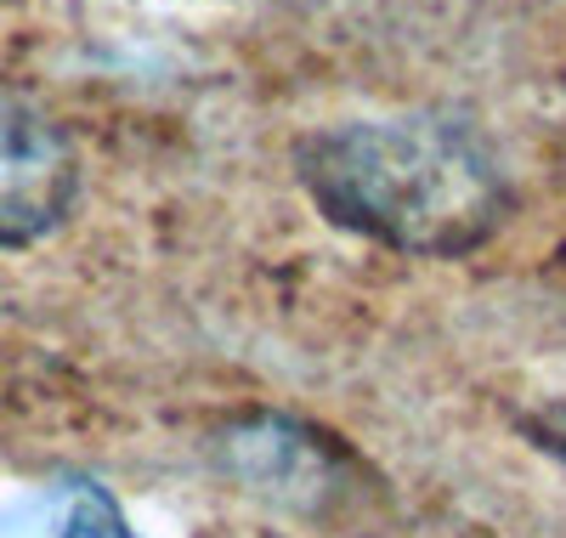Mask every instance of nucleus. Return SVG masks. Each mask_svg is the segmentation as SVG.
<instances>
[{"instance_id": "3", "label": "nucleus", "mask_w": 566, "mask_h": 538, "mask_svg": "<svg viewBox=\"0 0 566 538\" xmlns=\"http://www.w3.org/2000/svg\"><path fill=\"white\" fill-rule=\"evenodd\" d=\"M221 459L244 487H255V494L290 505V510H323L352 465L335 448V436H323L301 420H283V414L239 420L221 443Z\"/></svg>"}, {"instance_id": "5", "label": "nucleus", "mask_w": 566, "mask_h": 538, "mask_svg": "<svg viewBox=\"0 0 566 538\" xmlns=\"http://www.w3.org/2000/svg\"><path fill=\"white\" fill-rule=\"evenodd\" d=\"M515 425H522V436H527L538 454H549V459L566 465V397H549V403L527 408Z\"/></svg>"}, {"instance_id": "4", "label": "nucleus", "mask_w": 566, "mask_h": 538, "mask_svg": "<svg viewBox=\"0 0 566 538\" xmlns=\"http://www.w3.org/2000/svg\"><path fill=\"white\" fill-rule=\"evenodd\" d=\"M0 538H142L119 499L91 476H63L12 516V527Z\"/></svg>"}, {"instance_id": "1", "label": "nucleus", "mask_w": 566, "mask_h": 538, "mask_svg": "<svg viewBox=\"0 0 566 538\" xmlns=\"http://www.w3.org/2000/svg\"><path fill=\"white\" fill-rule=\"evenodd\" d=\"M295 176L335 227L431 261L482 250L515 210L493 148L437 114L323 125L301 136Z\"/></svg>"}, {"instance_id": "2", "label": "nucleus", "mask_w": 566, "mask_h": 538, "mask_svg": "<svg viewBox=\"0 0 566 538\" xmlns=\"http://www.w3.org/2000/svg\"><path fill=\"white\" fill-rule=\"evenodd\" d=\"M80 199V154L57 120L0 96V250L57 232Z\"/></svg>"}]
</instances>
